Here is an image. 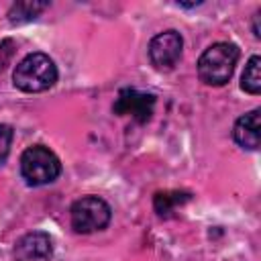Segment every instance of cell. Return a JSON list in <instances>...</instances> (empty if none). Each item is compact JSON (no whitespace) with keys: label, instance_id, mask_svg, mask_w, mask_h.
I'll list each match as a JSON object with an SVG mask.
<instances>
[{"label":"cell","instance_id":"cell-1","mask_svg":"<svg viewBox=\"0 0 261 261\" xmlns=\"http://www.w3.org/2000/svg\"><path fill=\"white\" fill-rule=\"evenodd\" d=\"M57 75L59 73H57L55 61L49 55L37 51V53H29L18 61L12 73V82L18 90L37 94L53 88L57 82Z\"/></svg>","mask_w":261,"mask_h":261},{"label":"cell","instance_id":"cell-2","mask_svg":"<svg viewBox=\"0 0 261 261\" xmlns=\"http://www.w3.org/2000/svg\"><path fill=\"white\" fill-rule=\"evenodd\" d=\"M239 61V47L234 43H214L198 59V75L208 86H224Z\"/></svg>","mask_w":261,"mask_h":261},{"label":"cell","instance_id":"cell-3","mask_svg":"<svg viewBox=\"0 0 261 261\" xmlns=\"http://www.w3.org/2000/svg\"><path fill=\"white\" fill-rule=\"evenodd\" d=\"M59 157L45 145H33L20 155V175L29 186H45L59 177Z\"/></svg>","mask_w":261,"mask_h":261},{"label":"cell","instance_id":"cell-4","mask_svg":"<svg viewBox=\"0 0 261 261\" xmlns=\"http://www.w3.org/2000/svg\"><path fill=\"white\" fill-rule=\"evenodd\" d=\"M112 216L110 206L98 196H84L71 204L69 220L71 228L80 234H90L108 226Z\"/></svg>","mask_w":261,"mask_h":261},{"label":"cell","instance_id":"cell-5","mask_svg":"<svg viewBox=\"0 0 261 261\" xmlns=\"http://www.w3.org/2000/svg\"><path fill=\"white\" fill-rule=\"evenodd\" d=\"M181 49H184L181 35L177 31L169 29V31H163V33H159V35H155L151 39V43H149V59L155 65V69L167 71L179 61Z\"/></svg>","mask_w":261,"mask_h":261},{"label":"cell","instance_id":"cell-6","mask_svg":"<svg viewBox=\"0 0 261 261\" xmlns=\"http://www.w3.org/2000/svg\"><path fill=\"white\" fill-rule=\"evenodd\" d=\"M155 108V96L151 92H141L135 88H124L118 92L112 110L118 116H130L137 122H147Z\"/></svg>","mask_w":261,"mask_h":261},{"label":"cell","instance_id":"cell-7","mask_svg":"<svg viewBox=\"0 0 261 261\" xmlns=\"http://www.w3.org/2000/svg\"><path fill=\"white\" fill-rule=\"evenodd\" d=\"M16 261H47L53 255V241L43 230H33L22 234L12 249Z\"/></svg>","mask_w":261,"mask_h":261},{"label":"cell","instance_id":"cell-8","mask_svg":"<svg viewBox=\"0 0 261 261\" xmlns=\"http://www.w3.org/2000/svg\"><path fill=\"white\" fill-rule=\"evenodd\" d=\"M259 114L261 110L255 108L247 114H243L237 122H234V128H232V139L237 141L239 147L243 149H249V151H255L259 147V130H261V124H259Z\"/></svg>","mask_w":261,"mask_h":261},{"label":"cell","instance_id":"cell-9","mask_svg":"<svg viewBox=\"0 0 261 261\" xmlns=\"http://www.w3.org/2000/svg\"><path fill=\"white\" fill-rule=\"evenodd\" d=\"M49 6V2H39V0H20L14 2L8 10V20L12 24H22L29 20H35L45 8Z\"/></svg>","mask_w":261,"mask_h":261},{"label":"cell","instance_id":"cell-10","mask_svg":"<svg viewBox=\"0 0 261 261\" xmlns=\"http://www.w3.org/2000/svg\"><path fill=\"white\" fill-rule=\"evenodd\" d=\"M192 196L188 192H179V190H167V192H157L153 198V208L159 216H167L171 214L175 208H179L181 204H186Z\"/></svg>","mask_w":261,"mask_h":261},{"label":"cell","instance_id":"cell-11","mask_svg":"<svg viewBox=\"0 0 261 261\" xmlns=\"http://www.w3.org/2000/svg\"><path fill=\"white\" fill-rule=\"evenodd\" d=\"M241 88L253 96H257L261 92V57L259 55H253L243 71V77H241Z\"/></svg>","mask_w":261,"mask_h":261},{"label":"cell","instance_id":"cell-12","mask_svg":"<svg viewBox=\"0 0 261 261\" xmlns=\"http://www.w3.org/2000/svg\"><path fill=\"white\" fill-rule=\"evenodd\" d=\"M12 128L8 124H0V165L6 161L8 153H10V145H12Z\"/></svg>","mask_w":261,"mask_h":261},{"label":"cell","instance_id":"cell-13","mask_svg":"<svg viewBox=\"0 0 261 261\" xmlns=\"http://www.w3.org/2000/svg\"><path fill=\"white\" fill-rule=\"evenodd\" d=\"M10 55H12V43L0 41V69H4V65L10 61Z\"/></svg>","mask_w":261,"mask_h":261}]
</instances>
